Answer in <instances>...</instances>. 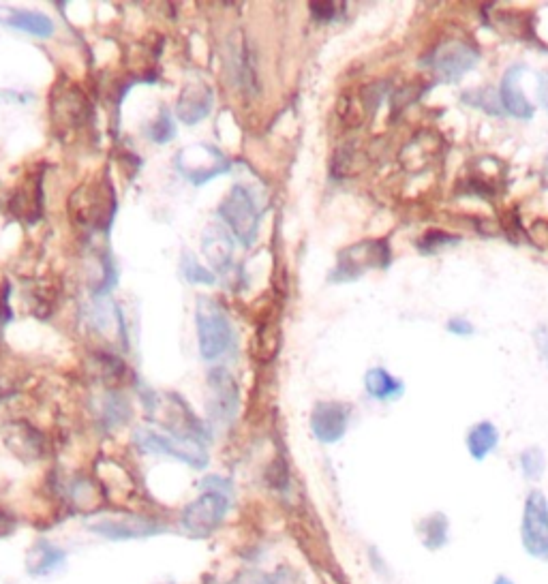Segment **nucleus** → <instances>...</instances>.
Segmentation results:
<instances>
[{
	"label": "nucleus",
	"mask_w": 548,
	"mask_h": 584,
	"mask_svg": "<svg viewBox=\"0 0 548 584\" xmlns=\"http://www.w3.org/2000/svg\"><path fill=\"white\" fill-rule=\"evenodd\" d=\"M540 97H542V103L546 105V110H548V73L542 75V84H540Z\"/></svg>",
	"instance_id": "c9c22d12"
},
{
	"label": "nucleus",
	"mask_w": 548,
	"mask_h": 584,
	"mask_svg": "<svg viewBox=\"0 0 548 584\" xmlns=\"http://www.w3.org/2000/svg\"><path fill=\"white\" fill-rule=\"evenodd\" d=\"M420 535L426 548L437 550L448 542V518L444 514H433L420 522Z\"/></svg>",
	"instance_id": "393cba45"
},
{
	"label": "nucleus",
	"mask_w": 548,
	"mask_h": 584,
	"mask_svg": "<svg viewBox=\"0 0 548 584\" xmlns=\"http://www.w3.org/2000/svg\"><path fill=\"white\" fill-rule=\"evenodd\" d=\"M0 26L20 30V33L33 35L37 39H50L56 33V24L50 15L9 5H0Z\"/></svg>",
	"instance_id": "dca6fc26"
},
{
	"label": "nucleus",
	"mask_w": 548,
	"mask_h": 584,
	"mask_svg": "<svg viewBox=\"0 0 548 584\" xmlns=\"http://www.w3.org/2000/svg\"><path fill=\"white\" fill-rule=\"evenodd\" d=\"M461 242V236H452V234H446V232H429V234H424V238L418 242V249L426 255H435L439 251H444L448 247H456V244Z\"/></svg>",
	"instance_id": "cd10ccee"
},
{
	"label": "nucleus",
	"mask_w": 548,
	"mask_h": 584,
	"mask_svg": "<svg viewBox=\"0 0 548 584\" xmlns=\"http://www.w3.org/2000/svg\"><path fill=\"white\" fill-rule=\"evenodd\" d=\"M208 388V416L217 424L227 426L238 411V388L234 377L225 368H217L208 377Z\"/></svg>",
	"instance_id": "ddd939ff"
},
{
	"label": "nucleus",
	"mask_w": 548,
	"mask_h": 584,
	"mask_svg": "<svg viewBox=\"0 0 548 584\" xmlns=\"http://www.w3.org/2000/svg\"><path fill=\"white\" fill-rule=\"evenodd\" d=\"M86 529L90 533H97L105 540L112 542H129V540H146V537H155L167 531L161 520L133 514V512H118V514H97L86 518Z\"/></svg>",
	"instance_id": "20e7f679"
},
{
	"label": "nucleus",
	"mask_w": 548,
	"mask_h": 584,
	"mask_svg": "<svg viewBox=\"0 0 548 584\" xmlns=\"http://www.w3.org/2000/svg\"><path fill=\"white\" fill-rule=\"evenodd\" d=\"M133 441L144 454L170 456L193 469H204L208 465V452L204 450V445L197 441L178 439L174 435H161L157 430L148 428L137 430Z\"/></svg>",
	"instance_id": "1a4fd4ad"
},
{
	"label": "nucleus",
	"mask_w": 548,
	"mask_h": 584,
	"mask_svg": "<svg viewBox=\"0 0 548 584\" xmlns=\"http://www.w3.org/2000/svg\"><path fill=\"white\" fill-rule=\"evenodd\" d=\"M230 584H302V578L292 570V567H277V570L272 572L247 574L245 578L232 580Z\"/></svg>",
	"instance_id": "a878e982"
},
{
	"label": "nucleus",
	"mask_w": 548,
	"mask_h": 584,
	"mask_svg": "<svg viewBox=\"0 0 548 584\" xmlns=\"http://www.w3.org/2000/svg\"><path fill=\"white\" fill-rule=\"evenodd\" d=\"M65 561H67V552L63 548L48 540H39L28 548L24 557V567L30 578H43L60 570V567L65 565Z\"/></svg>",
	"instance_id": "6ab92c4d"
},
{
	"label": "nucleus",
	"mask_w": 548,
	"mask_h": 584,
	"mask_svg": "<svg viewBox=\"0 0 548 584\" xmlns=\"http://www.w3.org/2000/svg\"><path fill=\"white\" fill-rule=\"evenodd\" d=\"M536 341H538V347L542 351V356L546 358L548 362V330H538L536 332Z\"/></svg>",
	"instance_id": "f704fd0d"
},
{
	"label": "nucleus",
	"mask_w": 548,
	"mask_h": 584,
	"mask_svg": "<svg viewBox=\"0 0 548 584\" xmlns=\"http://www.w3.org/2000/svg\"><path fill=\"white\" fill-rule=\"evenodd\" d=\"M7 445L15 454H20L22 458H28V460L43 456V437L39 430L30 428L28 424H18V426L13 424L9 428Z\"/></svg>",
	"instance_id": "4be33fe9"
},
{
	"label": "nucleus",
	"mask_w": 548,
	"mask_h": 584,
	"mask_svg": "<svg viewBox=\"0 0 548 584\" xmlns=\"http://www.w3.org/2000/svg\"><path fill=\"white\" fill-rule=\"evenodd\" d=\"M93 116L86 92L67 78H58L50 92V118L52 125L60 131H75L88 125Z\"/></svg>",
	"instance_id": "39448f33"
},
{
	"label": "nucleus",
	"mask_w": 548,
	"mask_h": 584,
	"mask_svg": "<svg viewBox=\"0 0 548 584\" xmlns=\"http://www.w3.org/2000/svg\"><path fill=\"white\" fill-rule=\"evenodd\" d=\"M422 92H424L422 84H411V86L399 88L397 92H394V97H392V116L401 114L409 103H414L422 95Z\"/></svg>",
	"instance_id": "2f4dec72"
},
{
	"label": "nucleus",
	"mask_w": 548,
	"mask_h": 584,
	"mask_svg": "<svg viewBox=\"0 0 548 584\" xmlns=\"http://www.w3.org/2000/svg\"><path fill=\"white\" fill-rule=\"evenodd\" d=\"M546 467V460L540 448H529L521 454V469L527 480H540Z\"/></svg>",
	"instance_id": "7c9ffc66"
},
{
	"label": "nucleus",
	"mask_w": 548,
	"mask_h": 584,
	"mask_svg": "<svg viewBox=\"0 0 548 584\" xmlns=\"http://www.w3.org/2000/svg\"><path fill=\"white\" fill-rule=\"evenodd\" d=\"M114 184L105 176H93L69 197V219L75 227L108 232L116 217Z\"/></svg>",
	"instance_id": "f257e3e1"
},
{
	"label": "nucleus",
	"mask_w": 548,
	"mask_h": 584,
	"mask_svg": "<svg viewBox=\"0 0 548 584\" xmlns=\"http://www.w3.org/2000/svg\"><path fill=\"white\" fill-rule=\"evenodd\" d=\"M281 347V326L279 317L268 315L257 324L251 338V356L255 362L268 364L274 360Z\"/></svg>",
	"instance_id": "412c9836"
},
{
	"label": "nucleus",
	"mask_w": 548,
	"mask_h": 584,
	"mask_svg": "<svg viewBox=\"0 0 548 584\" xmlns=\"http://www.w3.org/2000/svg\"><path fill=\"white\" fill-rule=\"evenodd\" d=\"M521 537L527 555L548 561V501L540 490L529 493L525 501Z\"/></svg>",
	"instance_id": "f8f14e48"
},
{
	"label": "nucleus",
	"mask_w": 548,
	"mask_h": 584,
	"mask_svg": "<svg viewBox=\"0 0 548 584\" xmlns=\"http://www.w3.org/2000/svg\"><path fill=\"white\" fill-rule=\"evenodd\" d=\"M174 167L187 182L202 187V184H208L210 180L230 172L232 161L217 146L193 144L176 152Z\"/></svg>",
	"instance_id": "423d86ee"
},
{
	"label": "nucleus",
	"mask_w": 548,
	"mask_h": 584,
	"mask_svg": "<svg viewBox=\"0 0 548 584\" xmlns=\"http://www.w3.org/2000/svg\"><path fill=\"white\" fill-rule=\"evenodd\" d=\"M523 65H516L510 67L504 75V80H501L499 86V99H501V107H504V112L514 116V118H521V120H531L536 114L534 105L527 101V97L523 95L521 90V78H523Z\"/></svg>",
	"instance_id": "a211bd4d"
},
{
	"label": "nucleus",
	"mask_w": 548,
	"mask_h": 584,
	"mask_svg": "<svg viewBox=\"0 0 548 584\" xmlns=\"http://www.w3.org/2000/svg\"><path fill=\"white\" fill-rule=\"evenodd\" d=\"M180 266H182V274H185V279L193 285H215L217 283L215 274L206 270L202 264H197L191 253H185Z\"/></svg>",
	"instance_id": "c756f323"
},
{
	"label": "nucleus",
	"mask_w": 548,
	"mask_h": 584,
	"mask_svg": "<svg viewBox=\"0 0 548 584\" xmlns=\"http://www.w3.org/2000/svg\"><path fill=\"white\" fill-rule=\"evenodd\" d=\"M448 330L452 334H459V336H471L474 334V326L469 324V321L461 319V317H456V319H450L448 321Z\"/></svg>",
	"instance_id": "72a5a7b5"
},
{
	"label": "nucleus",
	"mask_w": 548,
	"mask_h": 584,
	"mask_svg": "<svg viewBox=\"0 0 548 584\" xmlns=\"http://www.w3.org/2000/svg\"><path fill=\"white\" fill-rule=\"evenodd\" d=\"M349 424V405L322 401L313 407L311 430L317 441L337 443L345 437Z\"/></svg>",
	"instance_id": "4468645a"
},
{
	"label": "nucleus",
	"mask_w": 548,
	"mask_h": 584,
	"mask_svg": "<svg viewBox=\"0 0 548 584\" xmlns=\"http://www.w3.org/2000/svg\"><path fill=\"white\" fill-rule=\"evenodd\" d=\"M390 264V247L386 240H364L352 244L339 253L337 268L330 274L334 283L358 281L360 276L371 268H388Z\"/></svg>",
	"instance_id": "6e6552de"
},
{
	"label": "nucleus",
	"mask_w": 548,
	"mask_h": 584,
	"mask_svg": "<svg viewBox=\"0 0 548 584\" xmlns=\"http://www.w3.org/2000/svg\"><path fill=\"white\" fill-rule=\"evenodd\" d=\"M219 217L230 227V232L242 247H251L257 232H260V210H257L255 199L245 187L236 184L223 197V202L219 204Z\"/></svg>",
	"instance_id": "0eeeda50"
},
{
	"label": "nucleus",
	"mask_w": 548,
	"mask_h": 584,
	"mask_svg": "<svg viewBox=\"0 0 548 584\" xmlns=\"http://www.w3.org/2000/svg\"><path fill=\"white\" fill-rule=\"evenodd\" d=\"M480 60V52L474 45L463 39H450L439 43L437 48L426 58L429 67L439 75L441 80L456 82L467 71L474 69Z\"/></svg>",
	"instance_id": "9d476101"
},
{
	"label": "nucleus",
	"mask_w": 548,
	"mask_h": 584,
	"mask_svg": "<svg viewBox=\"0 0 548 584\" xmlns=\"http://www.w3.org/2000/svg\"><path fill=\"white\" fill-rule=\"evenodd\" d=\"M364 386L377 401H394V398H399L405 392L403 383L394 379L384 368H371L367 377H364Z\"/></svg>",
	"instance_id": "5701e85b"
},
{
	"label": "nucleus",
	"mask_w": 548,
	"mask_h": 584,
	"mask_svg": "<svg viewBox=\"0 0 548 584\" xmlns=\"http://www.w3.org/2000/svg\"><path fill=\"white\" fill-rule=\"evenodd\" d=\"M215 105V95L212 88L202 80H191L180 90L176 101V118L182 125L193 127L197 122H202Z\"/></svg>",
	"instance_id": "2eb2a0df"
},
{
	"label": "nucleus",
	"mask_w": 548,
	"mask_h": 584,
	"mask_svg": "<svg viewBox=\"0 0 548 584\" xmlns=\"http://www.w3.org/2000/svg\"><path fill=\"white\" fill-rule=\"evenodd\" d=\"M200 486L206 488L204 493L195 497L180 514V527L193 540H206L215 533L223 525L232 505L230 484L221 478L212 475V478L200 482Z\"/></svg>",
	"instance_id": "f03ea898"
},
{
	"label": "nucleus",
	"mask_w": 548,
	"mask_h": 584,
	"mask_svg": "<svg viewBox=\"0 0 548 584\" xmlns=\"http://www.w3.org/2000/svg\"><path fill=\"white\" fill-rule=\"evenodd\" d=\"M463 101L471 103L474 107H482L484 112H489L493 116H501L506 114L504 107H501V99H499V92H493L491 88H484V90H476L474 95H465Z\"/></svg>",
	"instance_id": "c85d7f7f"
},
{
	"label": "nucleus",
	"mask_w": 548,
	"mask_h": 584,
	"mask_svg": "<svg viewBox=\"0 0 548 584\" xmlns=\"http://www.w3.org/2000/svg\"><path fill=\"white\" fill-rule=\"evenodd\" d=\"M41 195V172H30L9 199V210L13 217H18L24 223H35L41 217Z\"/></svg>",
	"instance_id": "f3484780"
},
{
	"label": "nucleus",
	"mask_w": 548,
	"mask_h": 584,
	"mask_svg": "<svg viewBox=\"0 0 548 584\" xmlns=\"http://www.w3.org/2000/svg\"><path fill=\"white\" fill-rule=\"evenodd\" d=\"M497 441H499L497 428L491 422H480L471 428L469 435H467L469 454L474 456L476 460H484L497 448Z\"/></svg>",
	"instance_id": "b1692460"
},
{
	"label": "nucleus",
	"mask_w": 548,
	"mask_h": 584,
	"mask_svg": "<svg viewBox=\"0 0 548 584\" xmlns=\"http://www.w3.org/2000/svg\"><path fill=\"white\" fill-rule=\"evenodd\" d=\"M146 135L150 137L152 142L155 144H167L172 140V137L176 135V127H174V122H172V116L167 110H163L161 107V112L157 116V120H152L148 129H146Z\"/></svg>",
	"instance_id": "bb28decb"
},
{
	"label": "nucleus",
	"mask_w": 548,
	"mask_h": 584,
	"mask_svg": "<svg viewBox=\"0 0 548 584\" xmlns=\"http://www.w3.org/2000/svg\"><path fill=\"white\" fill-rule=\"evenodd\" d=\"M225 71L230 75L232 86L236 92L245 97H253L260 92V80H257L255 56L249 48V43L242 33H234L227 39L225 52Z\"/></svg>",
	"instance_id": "9b49d317"
},
{
	"label": "nucleus",
	"mask_w": 548,
	"mask_h": 584,
	"mask_svg": "<svg viewBox=\"0 0 548 584\" xmlns=\"http://www.w3.org/2000/svg\"><path fill=\"white\" fill-rule=\"evenodd\" d=\"M343 5L345 3H309V9H311L313 20L328 24V22H334L339 18L341 11L345 9Z\"/></svg>",
	"instance_id": "473e14b6"
},
{
	"label": "nucleus",
	"mask_w": 548,
	"mask_h": 584,
	"mask_svg": "<svg viewBox=\"0 0 548 584\" xmlns=\"http://www.w3.org/2000/svg\"><path fill=\"white\" fill-rule=\"evenodd\" d=\"M195 326L197 341H200V353L208 362L219 360L234 345L232 321L227 317L219 300H212L208 296L197 298Z\"/></svg>",
	"instance_id": "7ed1b4c3"
},
{
	"label": "nucleus",
	"mask_w": 548,
	"mask_h": 584,
	"mask_svg": "<svg viewBox=\"0 0 548 584\" xmlns=\"http://www.w3.org/2000/svg\"><path fill=\"white\" fill-rule=\"evenodd\" d=\"M202 253L215 270H225L232 264L234 240L221 225H208L202 234Z\"/></svg>",
	"instance_id": "aec40b11"
},
{
	"label": "nucleus",
	"mask_w": 548,
	"mask_h": 584,
	"mask_svg": "<svg viewBox=\"0 0 548 584\" xmlns=\"http://www.w3.org/2000/svg\"><path fill=\"white\" fill-rule=\"evenodd\" d=\"M544 176H546V180H548V157H546V167H544Z\"/></svg>",
	"instance_id": "4c0bfd02"
},
{
	"label": "nucleus",
	"mask_w": 548,
	"mask_h": 584,
	"mask_svg": "<svg viewBox=\"0 0 548 584\" xmlns=\"http://www.w3.org/2000/svg\"><path fill=\"white\" fill-rule=\"evenodd\" d=\"M495 584H514V582L508 576H497L495 578Z\"/></svg>",
	"instance_id": "e433bc0d"
}]
</instances>
